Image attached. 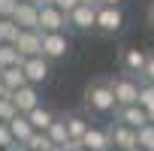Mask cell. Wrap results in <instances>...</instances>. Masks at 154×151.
I'll use <instances>...</instances> for the list:
<instances>
[{"mask_svg": "<svg viewBox=\"0 0 154 151\" xmlns=\"http://www.w3.org/2000/svg\"><path fill=\"white\" fill-rule=\"evenodd\" d=\"M51 3H54V6H57V9H63V12H66V15H69V12H72V9H75V6H79V3H82V0H51Z\"/></svg>", "mask_w": 154, "mask_h": 151, "instance_id": "28", "label": "cell"}, {"mask_svg": "<svg viewBox=\"0 0 154 151\" xmlns=\"http://www.w3.org/2000/svg\"><path fill=\"white\" fill-rule=\"evenodd\" d=\"M27 118H30V124H33V130H48L51 127V121L57 118L51 109H45V106H36L33 112H27Z\"/></svg>", "mask_w": 154, "mask_h": 151, "instance_id": "20", "label": "cell"}, {"mask_svg": "<svg viewBox=\"0 0 154 151\" xmlns=\"http://www.w3.org/2000/svg\"><path fill=\"white\" fill-rule=\"evenodd\" d=\"M148 121H151V124H154V109H151V112H148Z\"/></svg>", "mask_w": 154, "mask_h": 151, "instance_id": "34", "label": "cell"}, {"mask_svg": "<svg viewBox=\"0 0 154 151\" xmlns=\"http://www.w3.org/2000/svg\"><path fill=\"white\" fill-rule=\"evenodd\" d=\"M24 145H27L30 151H51V148H54V142L48 139V133H45V130H33V136H30Z\"/></svg>", "mask_w": 154, "mask_h": 151, "instance_id": "21", "label": "cell"}, {"mask_svg": "<svg viewBox=\"0 0 154 151\" xmlns=\"http://www.w3.org/2000/svg\"><path fill=\"white\" fill-rule=\"evenodd\" d=\"M21 0H0V18H12Z\"/></svg>", "mask_w": 154, "mask_h": 151, "instance_id": "27", "label": "cell"}, {"mask_svg": "<svg viewBox=\"0 0 154 151\" xmlns=\"http://www.w3.org/2000/svg\"><path fill=\"white\" fill-rule=\"evenodd\" d=\"M39 30L42 33H69L72 24H69V15L48 0V3L39 6Z\"/></svg>", "mask_w": 154, "mask_h": 151, "instance_id": "2", "label": "cell"}, {"mask_svg": "<svg viewBox=\"0 0 154 151\" xmlns=\"http://www.w3.org/2000/svg\"><path fill=\"white\" fill-rule=\"evenodd\" d=\"M109 136H112V145L121 148V151L139 148V130H133V127H127V124H121V121H115V124L109 127Z\"/></svg>", "mask_w": 154, "mask_h": 151, "instance_id": "9", "label": "cell"}, {"mask_svg": "<svg viewBox=\"0 0 154 151\" xmlns=\"http://www.w3.org/2000/svg\"><path fill=\"white\" fill-rule=\"evenodd\" d=\"M85 109L94 112V115H115L118 109V100H115V91H112V79H94L88 88H85Z\"/></svg>", "mask_w": 154, "mask_h": 151, "instance_id": "1", "label": "cell"}, {"mask_svg": "<svg viewBox=\"0 0 154 151\" xmlns=\"http://www.w3.org/2000/svg\"><path fill=\"white\" fill-rule=\"evenodd\" d=\"M12 145H18V142H15V136H12L9 124H3V121H0V148H3V151H9Z\"/></svg>", "mask_w": 154, "mask_h": 151, "instance_id": "26", "label": "cell"}, {"mask_svg": "<svg viewBox=\"0 0 154 151\" xmlns=\"http://www.w3.org/2000/svg\"><path fill=\"white\" fill-rule=\"evenodd\" d=\"M97 9H100L97 0H82V3L69 12L72 30H97Z\"/></svg>", "mask_w": 154, "mask_h": 151, "instance_id": "4", "label": "cell"}, {"mask_svg": "<svg viewBox=\"0 0 154 151\" xmlns=\"http://www.w3.org/2000/svg\"><path fill=\"white\" fill-rule=\"evenodd\" d=\"M139 106L142 109H154V82H145L142 79V85H139Z\"/></svg>", "mask_w": 154, "mask_h": 151, "instance_id": "23", "label": "cell"}, {"mask_svg": "<svg viewBox=\"0 0 154 151\" xmlns=\"http://www.w3.org/2000/svg\"><path fill=\"white\" fill-rule=\"evenodd\" d=\"M139 148L154 151V124H145V127L139 130Z\"/></svg>", "mask_w": 154, "mask_h": 151, "instance_id": "25", "label": "cell"}, {"mask_svg": "<svg viewBox=\"0 0 154 151\" xmlns=\"http://www.w3.org/2000/svg\"><path fill=\"white\" fill-rule=\"evenodd\" d=\"M66 130H69V139L82 142V139H85V133L91 130V121H88L82 112H69V115H66Z\"/></svg>", "mask_w": 154, "mask_h": 151, "instance_id": "15", "label": "cell"}, {"mask_svg": "<svg viewBox=\"0 0 154 151\" xmlns=\"http://www.w3.org/2000/svg\"><path fill=\"white\" fill-rule=\"evenodd\" d=\"M45 133H48V139H51L54 145H60V148H63V145L69 142V130H66V115H57V118L51 121V127H48Z\"/></svg>", "mask_w": 154, "mask_h": 151, "instance_id": "18", "label": "cell"}, {"mask_svg": "<svg viewBox=\"0 0 154 151\" xmlns=\"http://www.w3.org/2000/svg\"><path fill=\"white\" fill-rule=\"evenodd\" d=\"M12 21L21 30H39V6L30 3V0H21L18 9H15V15H12Z\"/></svg>", "mask_w": 154, "mask_h": 151, "instance_id": "11", "label": "cell"}, {"mask_svg": "<svg viewBox=\"0 0 154 151\" xmlns=\"http://www.w3.org/2000/svg\"><path fill=\"white\" fill-rule=\"evenodd\" d=\"M66 54H69V33H42V57L54 63V60H63Z\"/></svg>", "mask_w": 154, "mask_h": 151, "instance_id": "6", "label": "cell"}, {"mask_svg": "<svg viewBox=\"0 0 154 151\" xmlns=\"http://www.w3.org/2000/svg\"><path fill=\"white\" fill-rule=\"evenodd\" d=\"M139 79L136 76H130V72H121V76H115L112 79V91H115V100H118V106H133V103H139Z\"/></svg>", "mask_w": 154, "mask_h": 151, "instance_id": "3", "label": "cell"}, {"mask_svg": "<svg viewBox=\"0 0 154 151\" xmlns=\"http://www.w3.org/2000/svg\"><path fill=\"white\" fill-rule=\"evenodd\" d=\"M133 151H145V148H133Z\"/></svg>", "mask_w": 154, "mask_h": 151, "instance_id": "38", "label": "cell"}, {"mask_svg": "<svg viewBox=\"0 0 154 151\" xmlns=\"http://www.w3.org/2000/svg\"><path fill=\"white\" fill-rule=\"evenodd\" d=\"M148 24L154 27V0H151V6H148Z\"/></svg>", "mask_w": 154, "mask_h": 151, "instance_id": "32", "label": "cell"}, {"mask_svg": "<svg viewBox=\"0 0 154 151\" xmlns=\"http://www.w3.org/2000/svg\"><path fill=\"white\" fill-rule=\"evenodd\" d=\"M51 151H63V148H60V145H54V148H51Z\"/></svg>", "mask_w": 154, "mask_h": 151, "instance_id": "36", "label": "cell"}, {"mask_svg": "<svg viewBox=\"0 0 154 151\" xmlns=\"http://www.w3.org/2000/svg\"><path fill=\"white\" fill-rule=\"evenodd\" d=\"M24 63V54L12 45V42H0V69L6 66H21Z\"/></svg>", "mask_w": 154, "mask_h": 151, "instance_id": "19", "label": "cell"}, {"mask_svg": "<svg viewBox=\"0 0 154 151\" xmlns=\"http://www.w3.org/2000/svg\"><path fill=\"white\" fill-rule=\"evenodd\" d=\"M9 130H12L15 142H21V145L33 136V124H30V118H27V115H15V118L9 121Z\"/></svg>", "mask_w": 154, "mask_h": 151, "instance_id": "17", "label": "cell"}, {"mask_svg": "<svg viewBox=\"0 0 154 151\" xmlns=\"http://www.w3.org/2000/svg\"><path fill=\"white\" fill-rule=\"evenodd\" d=\"M9 151H30V148H27V145H21V142H18V145H12V148H9Z\"/></svg>", "mask_w": 154, "mask_h": 151, "instance_id": "33", "label": "cell"}, {"mask_svg": "<svg viewBox=\"0 0 154 151\" xmlns=\"http://www.w3.org/2000/svg\"><path fill=\"white\" fill-rule=\"evenodd\" d=\"M115 121H121V124H127V127H133V130H142L145 124H151V121H148V109H142L139 103H133V106H118V109H115Z\"/></svg>", "mask_w": 154, "mask_h": 151, "instance_id": "10", "label": "cell"}, {"mask_svg": "<svg viewBox=\"0 0 154 151\" xmlns=\"http://www.w3.org/2000/svg\"><path fill=\"white\" fill-rule=\"evenodd\" d=\"M18 33H21V27L12 18H0V42H15Z\"/></svg>", "mask_w": 154, "mask_h": 151, "instance_id": "22", "label": "cell"}, {"mask_svg": "<svg viewBox=\"0 0 154 151\" xmlns=\"http://www.w3.org/2000/svg\"><path fill=\"white\" fill-rule=\"evenodd\" d=\"M142 79H145V82H154V54H151V57H148V63H145Z\"/></svg>", "mask_w": 154, "mask_h": 151, "instance_id": "29", "label": "cell"}, {"mask_svg": "<svg viewBox=\"0 0 154 151\" xmlns=\"http://www.w3.org/2000/svg\"><path fill=\"white\" fill-rule=\"evenodd\" d=\"M30 3H36V0H30Z\"/></svg>", "mask_w": 154, "mask_h": 151, "instance_id": "39", "label": "cell"}, {"mask_svg": "<svg viewBox=\"0 0 154 151\" xmlns=\"http://www.w3.org/2000/svg\"><path fill=\"white\" fill-rule=\"evenodd\" d=\"M82 145H85L88 151H109V148H112V136H109V130H103V127H94V124H91V130L85 133Z\"/></svg>", "mask_w": 154, "mask_h": 151, "instance_id": "14", "label": "cell"}, {"mask_svg": "<svg viewBox=\"0 0 154 151\" xmlns=\"http://www.w3.org/2000/svg\"><path fill=\"white\" fill-rule=\"evenodd\" d=\"M100 6H121V0H97Z\"/></svg>", "mask_w": 154, "mask_h": 151, "instance_id": "30", "label": "cell"}, {"mask_svg": "<svg viewBox=\"0 0 154 151\" xmlns=\"http://www.w3.org/2000/svg\"><path fill=\"white\" fill-rule=\"evenodd\" d=\"M109 151H121V148H115V145H112V148H109Z\"/></svg>", "mask_w": 154, "mask_h": 151, "instance_id": "37", "label": "cell"}, {"mask_svg": "<svg viewBox=\"0 0 154 151\" xmlns=\"http://www.w3.org/2000/svg\"><path fill=\"white\" fill-rule=\"evenodd\" d=\"M148 57H151V54H148L145 48L127 45V48L121 51V69H124V72H130V76H142V72H145Z\"/></svg>", "mask_w": 154, "mask_h": 151, "instance_id": "8", "label": "cell"}, {"mask_svg": "<svg viewBox=\"0 0 154 151\" xmlns=\"http://www.w3.org/2000/svg\"><path fill=\"white\" fill-rule=\"evenodd\" d=\"M21 66H24V76H27L30 85H42V82H48V76H51V60L42 57V54H36V57H24Z\"/></svg>", "mask_w": 154, "mask_h": 151, "instance_id": "7", "label": "cell"}, {"mask_svg": "<svg viewBox=\"0 0 154 151\" xmlns=\"http://www.w3.org/2000/svg\"><path fill=\"white\" fill-rule=\"evenodd\" d=\"M12 45H15L24 57H36V54H42V33H39V30H21Z\"/></svg>", "mask_w": 154, "mask_h": 151, "instance_id": "12", "label": "cell"}, {"mask_svg": "<svg viewBox=\"0 0 154 151\" xmlns=\"http://www.w3.org/2000/svg\"><path fill=\"white\" fill-rule=\"evenodd\" d=\"M0 97H12V91H9V88L3 85V79H0Z\"/></svg>", "mask_w": 154, "mask_h": 151, "instance_id": "31", "label": "cell"}, {"mask_svg": "<svg viewBox=\"0 0 154 151\" xmlns=\"http://www.w3.org/2000/svg\"><path fill=\"white\" fill-rule=\"evenodd\" d=\"M124 27V9L121 6H100L97 9V30L103 36H115Z\"/></svg>", "mask_w": 154, "mask_h": 151, "instance_id": "5", "label": "cell"}, {"mask_svg": "<svg viewBox=\"0 0 154 151\" xmlns=\"http://www.w3.org/2000/svg\"><path fill=\"white\" fill-rule=\"evenodd\" d=\"M12 103H15V109H18L21 115H27V112H33L36 106H42V103H39V91H36V85H24V88L12 91Z\"/></svg>", "mask_w": 154, "mask_h": 151, "instance_id": "13", "label": "cell"}, {"mask_svg": "<svg viewBox=\"0 0 154 151\" xmlns=\"http://www.w3.org/2000/svg\"><path fill=\"white\" fill-rule=\"evenodd\" d=\"M75 151H88V148H85V145H79V148H75Z\"/></svg>", "mask_w": 154, "mask_h": 151, "instance_id": "35", "label": "cell"}, {"mask_svg": "<svg viewBox=\"0 0 154 151\" xmlns=\"http://www.w3.org/2000/svg\"><path fill=\"white\" fill-rule=\"evenodd\" d=\"M15 115H21L18 109H15V103H12V97H0V121L3 124H9Z\"/></svg>", "mask_w": 154, "mask_h": 151, "instance_id": "24", "label": "cell"}, {"mask_svg": "<svg viewBox=\"0 0 154 151\" xmlns=\"http://www.w3.org/2000/svg\"><path fill=\"white\" fill-rule=\"evenodd\" d=\"M0 79H3V85L9 91H18V88L30 85L27 76H24V66H6V69H0Z\"/></svg>", "mask_w": 154, "mask_h": 151, "instance_id": "16", "label": "cell"}]
</instances>
